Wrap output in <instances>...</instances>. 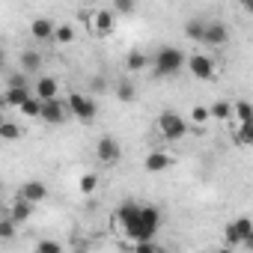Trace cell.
I'll return each mask as SVG.
<instances>
[{"label":"cell","mask_w":253,"mask_h":253,"mask_svg":"<svg viewBox=\"0 0 253 253\" xmlns=\"http://www.w3.org/2000/svg\"><path fill=\"white\" fill-rule=\"evenodd\" d=\"M185 57H188V54H185L182 48L164 45V48H158V54H155L149 63H155V75H158V78H173V75H179V72H182Z\"/></svg>","instance_id":"obj_1"},{"label":"cell","mask_w":253,"mask_h":253,"mask_svg":"<svg viewBox=\"0 0 253 253\" xmlns=\"http://www.w3.org/2000/svg\"><path fill=\"white\" fill-rule=\"evenodd\" d=\"M66 107H69V116H75L81 122H92L95 113H98V104H95V98L89 92H69Z\"/></svg>","instance_id":"obj_2"},{"label":"cell","mask_w":253,"mask_h":253,"mask_svg":"<svg viewBox=\"0 0 253 253\" xmlns=\"http://www.w3.org/2000/svg\"><path fill=\"white\" fill-rule=\"evenodd\" d=\"M158 131H161L164 140H182V137L188 134V119H182V116L173 113V110H164V113L158 116Z\"/></svg>","instance_id":"obj_3"},{"label":"cell","mask_w":253,"mask_h":253,"mask_svg":"<svg viewBox=\"0 0 253 253\" xmlns=\"http://www.w3.org/2000/svg\"><path fill=\"white\" fill-rule=\"evenodd\" d=\"M39 119L42 122H48V125H63L66 119H69V107H66V101L63 98H45L42 101V107H39Z\"/></svg>","instance_id":"obj_4"},{"label":"cell","mask_w":253,"mask_h":253,"mask_svg":"<svg viewBox=\"0 0 253 253\" xmlns=\"http://www.w3.org/2000/svg\"><path fill=\"white\" fill-rule=\"evenodd\" d=\"M95 158H98V164H104V167H116V164L122 161V146H119V140H116V137H101V140L95 143Z\"/></svg>","instance_id":"obj_5"},{"label":"cell","mask_w":253,"mask_h":253,"mask_svg":"<svg viewBox=\"0 0 253 253\" xmlns=\"http://www.w3.org/2000/svg\"><path fill=\"white\" fill-rule=\"evenodd\" d=\"M89 33H95V36H110L113 30H116V12L113 9H95L92 15H89Z\"/></svg>","instance_id":"obj_6"},{"label":"cell","mask_w":253,"mask_h":253,"mask_svg":"<svg viewBox=\"0 0 253 253\" xmlns=\"http://www.w3.org/2000/svg\"><path fill=\"white\" fill-rule=\"evenodd\" d=\"M185 66H188V72H191L197 81H211V78H214V60L206 57V54H191V57H185Z\"/></svg>","instance_id":"obj_7"},{"label":"cell","mask_w":253,"mask_h":253,"mask_svg":"<svg viewBox=\"0 0 253 253\" xmlns=\"http://www.w3.org/2000/svg\"><path fill=\"white\" fill-rule=\"evenodd\" d=\"M200 42H203V45H211V48H217V45L229 42V27H226L223 21H206Z\"/></svg>","instance_id":"obj_8"},{"label":"cell","mask_w":253,"mask_h":253,"mask_svg":"<svg viewBox=\"0 0 253 253\" xmlns=\"http://www.w3.org/2000/svg\"><path fill=\"white\" fill-rule=\"evenodd\" d=\"M18 197H24L27 203H33V206H39L45 197H48V185L45 182H39V179H27L24 185H21V191H18Z\"/></svg>","instance_id":"obj_9"},{"label":"cell","mask_w":253,"mask_h":253,"mask_svg":"<svg viewBox=\"0 0 253 253\" xmlns=\"http://www.w3.org/2000/svg\"><path fill=\"white\" fill-rule=\"evenodd\" d=\"M57 89H60V84H57V78H51V75H39V78H36V84H33V95H36L39 101L54 98V95H57Z\"/></svg>","instance_id":"obj_10"},{"label":"cell","mask_w":253,"mask_h":253,"mask_svg":"<svg viewBox=\"0 0 253 253\" xmlns=\"http://www.w3.org/2000/svg\"><path fill=\"white\" fill-rule=\"evenodd\" d=\"M9 217L21 226V223H27L30 217H33V203H27L24 197H15V203L9 206Z\"/></svg>","instance_id":"obj_11"},{"label":"cell","mask_w":253,"mask_h":253,"mask_svg":"<svg viewBox=\"0 0 253 253\" xmlns=\"http://www.w3.org/2000/svg\"><path fill=\"white\" fill-rule=\"evenodd\" d=\"M30 36L39 39V42H51V39H54V21H48V18H36V21L30 24Z\"/></svg>","instance_id":"obj_12"},{"label":"cell","mask_w":253,"mask_h":253,"mask_svg":"<svg viewBox=\"0 0 253 253\" xmlns=\"http://www.w3.org/2000/svg\"><path fill=\"white\" fill-rule=\"evenodd\" d=\"M39 69H42V54L36 48H27L21 54V72L24 75H39Z\"/></svg>","instance_id":"obj_13"},{"label":"cell","mask_w":253,"mask_h":253,"mask_svg":"<svg viewBox=\"0 0 253 253\" xmlns=\"http://www.w3.org/2000/svg\"><path fill=\"white\" fill-rule=\"evenodd\" d=\"M170 164H173V158H170L167 152H149L146 161H143V167H146L149 173H161V170H167Z\"/></svg>","instance_id":"obj_14"},{"label":"cell","mask_w":253,"mask_h":253,"mask_svg":"<svg viewBox=\"0 0 253 253\" xmlns=\"http://www.w3.org/2000/svg\"><path fill=\"white\" fill-rule=\"evenodd\" d=\"M27 95H33L30 92V86H6V92H3V98H6V107H21V101L27 98Z\"/></svg>","instance_id":"obj_15"},{"label":"cell","mask_w":253,"mask_h":253,"mask_svg":"<svg viewBox=\"0 0 253 253\" xmlns=\"http://www.w3.org/2000/svg\"><path fill=\"white\" fill-rule=\"evenodd\" d=\"M209 116L220 119V122H229L232 119V104L229 101H214V104H209Z\"/></svg>","instance_id":"obj_16"},{"label":"cell","mask_w":253,"mask_h":253,"mask_svg":"<svg viewBox=\"0 0 253 253\" xmlns=\"http://www.w3.org/2000/svg\"><path fill=\"white\" fill-rule=\"evenodd\" d=\"M51 42H60V45L75 42V27L72 24H54V39Z\"/></svg>","instance_id":"obj_17"},{"label":"cell","mask_w":253,"mask_h":253,"mask_svg":"<svg viewBox=\"0 0 253 253\" xmlns=\"http://www.w3.org/2000/svg\"><path fill=\"white\" fill-rule=\"evenodd\" d=\"M125 66H128V72H143L149 66V57L140 54V51H131L128 57H125Z\"/></svg>","instance_id":"obj_18"},{"label":"cell","mask_w":253,"mask_h":253,"mask_svg":"<svg viewBox=\"0 0 253 253\" xmlns=\"http://www.w3.org/2000/svg\"><path fill=\"white\" fill-rule=\"evenodd\" d=\"M113 92H116V98H119V101H125V104L137 98V89H134V86H131L128 81H119V84L113 86Z\"/></svg>","instance_id":"obj_19"},{"label":"cell","mask_w":253,"mask_h":253,"mask_svg":"<svg viewBox=\"0 0 253 253\" xmlns=\"http://www.w3.org/2000/svg\"><path fill=\"white\" fill-rule=\"evenodd\" d=\"M235 143H238V146H250V143H253V128H250V122H238V128H235Z\"/></svg>","instance_id":"obj_20"},{"label":"cell","mask_w":253,"mask_h":253,"mask_svg":"<svg viewBox=\"0 0 253 253\" xmlns=\"http://www.w3.org/2000/svg\"><path fill=\"white\" fill-rule=\"evenodd\" d=\"M24 131H21V125L15 122H0V140H18Z\"/></svg>","instance_id":"obj_21"},{"label":"cell","mask_w":253,"mask_h":253,"mask_svg":"<svg viewBox=\"0 0 253 253\" xmlns=\"http://www.w3.org/2000/svg\"><path fill=\"white\" fill-rule=\"evenodd\" d=\"M203 27H206V18H191V21L185 24V36H188V39H194V42H200Z\"/></svg>","instance_id":"obj_22"},{"label":"cell","mask_w":253,"mask_h":253,"mask_svg":"<svg viewBox=\"0 0 253 253\" xmlns=\"http://www.w3.org/2000/svg\"><path fill=\"white\" fill-rule=\"evenodd\" d=\"M116 15H134L137 12V0H110Z\"/></svg>","instance_id":"obj_23"},{"label":"cell","mask_w":253,"mask_h":253,"mask_svg":"<svg viewBox=\"0 0 253 253\" xmlns=\"http://www.w3.org/2000/svg\"><path fill=\"white\" fill-rule=\"evenodd\" d=\"M39 107H42V101H39L36 95H27V98L21 101V107H18V110H21L24 116H30V119H33V116H39Z\"/></svg>","instance_id":"obj_24"},{"label":"cell","mask_w":253,"mask_h":253,"mask_svg":"<svg viewBox=\"0 0 253 253\" xmlns=\"http://www.w3.org/2000/svg\"><path fill=\"white\" fill-rule=\"evenodd\" d=\"M15 229H18V223H15L9 214L0 217V238H3V241H6V238H15Z\"/></svg>","instance_id":"obj_25"},{"label":"cell","mask_w":253,"mask_h":253,"mask_svg":"<svg viewBox=\"0 0 253 253\" xmlns=\"http://www.w3.org/2000/svg\"><path fill=\"white\" fill-rule=\"evenodd\" d=\"M250 113H253V110H250V101H235V104H232V116H235L238 122H250Z\"/></svg>","instance_id":"obj_26"},{"label":"cell","mask_w":253,"mask_h":253,"mask_svg":"<svg viewBox=\"0 0 253 253\" xmlns=\"http://www.w3.org/2000/svg\"><path fill=\"white\" fill-rule=\"evenodd\" d=\"M78 188H81V194H92V191L98 188V176H95V173H84L81 182H78Z\"/></svg>","instance_id":"obj_27"},{"label":"cell","mask_w":253,"mask_h":253,"mask_svg":"<svg viewBox=\"0 0 253 253\" xmlns=\"http://www.w3.org/2000/svg\"><path fill=\"white\" fill-rule=\"evenodd\" d=\"M211 116H209V107L206 104H197V107H191V122L194 125H203V122H209Z\"/></svg>","instance_id":"obj_28"},{"label":"cell","mask_w":253,"mask_h":253,"mask_svg":"<svg viewBox=\"0 0 253 253\" xmlns=\"http://www.w3.org/2000/svg\"><path fill=\"white\" fill-rule=\"evenodd\" d=\"M223 238H226V244H229V247H241V235H238V229H235L232 223H226Z\"/></svg>","instance_id":"obj_29"},{"label":"cell","mask_w":253,"mask_h":253,"mask_svg":"<svg viewBox=\"0 0 253 253\" xmlns=\"http://www.w3.org/2000/svg\"><path fill=\"white\" fill-rule=\"evenodd\" d=\"M36 250H39V253H60V250H63V244H57V241H39V244H36Z\"/></svg>","instance_id":"obj_30"},{"label":"cell","mask_w":253,"mask_h":253,"mask_svg":"<svg viewBox=\"0 0 253 253\" xmlns=\"http://www.w3.org/2000/svg\"><path fill=\"white\" fill-rule=\"evenodd\" d=\"M104 89H107V81H104L101 75L89 81V95H95V92H104Z\"/></svg>","instance_id":"obj_31"},{"label":"cell","mask_w":253,"mask_h":253,"mask_svg":"<svg viewBox=\"0 0 253 253\" xmlns=\"http://www.w3.org/2000/svg\"><path fill=\"white\" fill-rule=\"evenodd\" d=\"M6 86H27V75H24V72H21V75H12Z\"/></svg>","instance_id":"obj_32"},{"label":"cell","mask_w":253,"mask_h":253,"mask_svg":"<svg viewBox=\"0 0 253 253\" xmlns=\"http://www.w3.org/2000/svg\"><path fill=\"white\" fill-rule=\"evenodd\" d=\"M3 63H6V54H3V48H0V72H3Z\"/></svg>","instance_id":"obj_33"},{"label":"cell","mask_w":253,"mask_h":253,"mask_svg":"<svg viewBox=\"0 0 253 253\" xmlns=\"http://www.w3.org/2000/svg\"><path fill=\"white\" fill-rule=\"evenodd\" d=\"M3 107H6V98H3V95H0V110H3Z\"/></svg>","instance_id":"obj_34"},{"label":"cell","mask_w":253,"mask_h":253,"mask_svg":"<svg viewBox=\"0 0 253 253\" xmlns=\"http://www.w3.org/2000/svg\"><path fill=\"white\" fill-rule=\"evenodd\" d=\"M241 3H244V6H250V0H241Z\"/></svg>","instance_id":"obj_35"},{"label":"cell","mask_w":253,"mask_h":253,"mask_svg":"<svg viewBox=\"0 0 253 253\" xmlns=\"http://www.w3.org/2000/svg\"><path fill=\"white\" fill-rule=\"evenodd\" d=\"M0 191H3V182H0Z\"/></svg>","instance_id":"obj_36"}]
</instances>
